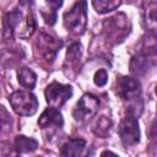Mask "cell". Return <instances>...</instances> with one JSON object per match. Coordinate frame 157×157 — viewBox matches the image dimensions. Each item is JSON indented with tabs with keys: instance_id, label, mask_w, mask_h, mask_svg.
<instances>
[{
	"instance_id": "1",
	"label": "cell",
	"mask_w": 157,
	"mask_h": 157,
	"mask_svg": "<svg viewBox=\"0 0 157 157\" xmlns=\"http://www.w3.org/2000/svg\"><path fill=\"white\" fill-rule=\"evenodd\" d=\"M87 2L78 1L75 2L69 11L64 13V26L74 34H82L87 26Z\"/></svg>"
},
{
	"instance_id": "2",
	"label": "cell",
	"mask_w": 157,
	"mask_h": 157,
	"mask_svg": "<svg viewBox=\"0 0 157 157\" xmlns=\"http://www.w3.org/2000/svg\"><path fill=\"white\" fill-rule=\"evenodd\" d=\"M34 47H36V52L39 54L42 60H44L48 64H52L56 58L58 52L63 47V42L61 39L42 31L36 39Z\"/></svg>"
},
{
	"instance_id": "3",
	"label": "cell",
	"mask_w": 157,
	"mask_h": 157,
	"mask_svg": "<svg viewBox=\"0 0 157 157\" xmlns=\"http://www.w3.org/2000/svg\"><path fill=\"white\" fill-rule=\"evenodd\" d=\"M9 102L13 112L18 115L29 117L38 109V99L29 91H15L9 97Z\"/></svg>"
},
{
	"instance_id": "4",
	"label": "cell",
	"mask_w": 157,
	"mask_h": 157,
	"mask_svg": "<svg viewBox=\"0 0 157 157\" xmlns=\"http://www.w3.org/2000/svg\"><path fill=\"white\" fill-rule=\"evenodd\" d=\"M44 96L50 107L59 108L65 104L67 99H70V97L72 96V88L69 85H63L56 81H53L45 87Z\"/></svg>"
},
{
	"instance_id": "5",
	"label": "cell",
	"mask_w": 157,
	"mask_h": 157,
	"mask_svg": "<svg viewBox=\"0 0 157 157\" xmlns=\"http://www.w3.org/2000/svg\"><path fill=\"white\" fill-rule=\"evenodd\" d=\"M117 93L118 96L128 101L129 103H134L141 101V86L140 82L129 76H121L117 80Z\"/></svg>"
},
{
	"instance_id": "6",
	"label": "cell",
	"mask_w": 157,
	"mask_h": 157,
	"mask_svg": "<svg viewBox=\"0 0 157 157\" xmlns=\"http://www.w3.org/2000/svg\"><path fill=\"white\" fill-rule=\"evenodd\" d=\"M98 107L99 99L91 93H86L77 102L72 110V115L77 121H86L98 112Z\"/></svg>"
},
{
	"instance_id": "7",
	"label": "cell",
	"mask_w": 157,
	"mask_h": 157,
	"mask_svg": "<svg viewBox=\"0 0 157 157\" xmlns=\"http://www.w3.org/2000/svg\"><path fill=\"white\" fill-rule=\"evenodd\" d=\"M119 136L125 146H134L140 141V128L137 118L128 114L119 125Z\"/></svg>"
},
{
	"instance_id": "8",
	"label": "cell",
	"mask_w": 157,
	"mask_h": 157,
	"mask_svg": "<svg viewBox=\"0 0 157 157\" xmlns=\"http://www.w3.org/2000/svg\"><path fill=\"white\" fill-rule=\"evenodd\" d=\"M22 12L20 10H12L4 15L2 21V37L4 39L12 38L13 33L18 29V27L22 25Z\"/></svg>"
},
{
	"instance_id": "9",
	"label": "cell",
	"mask_w": 157,
	"mask_h": 157,
	"mask_svg": "<svg viewBox=\"0 0 157 157\" xmlns=\"http://www.w3.org/2000/svg\"><path fill=\"white\" fill-rule=\"evenodd\" d=\"M38 125L42 129L48 128H61L64 125V119L61 113L56 108H47L38 119Z\"/></svg>"
},
{
	"instance_id": "10",
	"label": "cell",
	"mask_w": 157,
	"mask_h": 157,
	"mask_svg": "<svg viewBox=\"0 0 157 157\" xmlns=\"http://www.w3.org/2000/svg\"><path fill=\"white\" fill-rule=\"evenodd\" d=\"M86 147V140L81 137L69 139L60 148V157H82Z\"/></svg>"
},
{
	"instance_id": "11",
	"label": "cell",
	"mask_w": 157,
	"mask_h": 157,
	"mask_svg": "<svg viewBox=\"0 0 157 157\" xmlns=\"http://www.w3.org/2000/svg\"><path fill=\"white\" fill-rule=\"evenodd\" d=\"M61 1H45L42 4L40 15L47 25L53 26L56 22V10L61 6Z\"/></svg>"
},
{
	"instance_id": "12",
	"label": "cell",
	"mask_w": 157,
	"mask_h": 157,
	"mask_svg": "<svg viewBox=\"0 0 157 157\" xmlns=\"http://www.w3.org/2000/svg\"><path fill=\"white\" fill-rule=\"evenodd\" d=\"M112 128H113V121L110 118L99 117L94 120V123L92 125V131L96 136H98L101 139H105L109 136Z\"/></svg>"
},
{
	"instance_id": "13",
	"label": "cell",
	"mask_w": 157,
	"mask_h": 157,
	"mask_svg": "<svg viewBox=\"0 0 157 157\" xmlns=\"http://www.w3.org/2000/svg\"><path fill=\"white\" fill-rule=\"evenodd\" d=\"M15 148L20 153L33 152L38 148V141L33 137H28L25 135H18L15 137Z\"/></svg>"
},
{
	"instance_id": "14",
	"label": "cell",
	"mask_w": 157,
	"mask_h": 157,
	"mask_svg": "<svg viewBox=\"0 0 157 157\" xmlns=\"http://www.w3.org/2000/svg\"><path fill=\"white\" fill-rule=\"evenodd\" d=\"M81 55H82V47H81V44L77 43V42L70 44L69 48H67V52H66L65 66H69V67L76 66L80 63V60H81Z\"/></svg>"
},
{
	"instance_id": "15",
	"label": "cell",
	"mask_w": 157,
	"mask_h": 157,
	"mask_svg": "<svg viewBox=\"0 0 157 157\" xmlns=\"http://www.w3.org/2000/svg\"><path fill=\"white\" fill-rule=\"evenodd\" d=\"M17 78L22 87L32 90L37 82V75L28 67H21L17 71Z\"/></svg>"
},
{
	"instance_id": "16",
	"label": "cell",
	"mask_w": 157,
	"mask_h": 157,
	"mask_svg": "<svg viewBox=\"0 0 157 157\" xmlns=\"http://www.w3.org/2000/svg\"><path fill=\"white\" fill-rule=\"evenodd\" d=\"M36 26H37V23H36L34 16H33L32 13H28L27 17L25 18V21L22 22V25L18 27V29H17V36H18L20 38H23V39L31 37V36L33 34L34 29H36Z\"/></svg>"
},
{
	"instance_id": "17",
	"label": "cell",
	"mask_w": 157,
	"mask_h": 157,
	"mask_svg": "<svg viewBox=\"0 0 157 157\" xmlns=\"http://www.w3.org/2000/svg\"><path fill=\"white\" fill-rule=\"evenodd\" d=\"M120 1L115 0H98V1H92V6L98 13H107L110 11L117 10L120 6Z\"/></svg>"
},
{
	"instance_id": "18",
	"label": "cell",
	"mask_w": 157,
	"mask_h": 157,
	"mask_svg": "<svg viewBox=\"0 0 157 157\" xmlns=\"http://www.w3.org/2000/svg\"><path fill=\"white\" fill-rule=\"evenodd\" d=\"M108 81V72L104 69H99L96 71L94 76H93V82L96 86L98 87H103Z\"/></svg>"
},
{
	"instance_id": "19",
	"label": "cell",
	"mask_w": 157,
	"mask_h": 157,
	"mask_svg": "<svg viewBox=\"0 0 157 157\" xmlns=\"http://www.w3.org/2000/svg\"><path fill=\"white\" fill-rule=\"evenodd\" d=\"M148 136H150V140L157 146V120L152 123L150 131H148Z\"/></svg>"
},
{
	"instance_id": "20",
	"label": "cell",
	"mask_w": 157,
	"mask_h": 157,
	"mask_svg": "<svg viewBox=\"0 0 157 157\" xmlns=\"http://www.w3.org/2000/svg\"><path fill=\"white\" fill-rule=\"evenodd\" d=\"M99 157H119L118 155H115L114 152H112V151H103L102 153H101V156Z\"/></svg>"
},
{
	"instance_id": "21",
	"label": "cell",
	"mask_w": 157,
	"mask_h": 157,
	"mask_svg": "<svg viewBox=\"0 0 157 157\" xmlns=\"http://www.w3.org/2000/svg\"><path fill=\"white\" fill-rule=\"evenodd\" d=\"M150 18L153 21V22H156L157 23V9H153V10H151V12H150Z\"/></svg>"
},
{
	"instance_id": "22",
	"label": "cell",
	"mask_w": 157,
	"mask_h": 157,
	"mask_svg": "<svg viewBox=\"0 0 157 157\" xmlns=\"http://www.w3.org/2000/svg\"><path fill=\"white\" fill-rule=\"evenodd\" d=\"M155 92H156V96H157V86H156V90H155Z\"/></svg>"
}]
</instances>
